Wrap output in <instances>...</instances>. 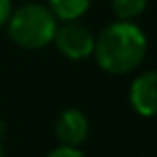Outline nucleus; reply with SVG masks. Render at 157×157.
<instances>
[{
  "mask_svg": "<svg viewBox=\"0 0 157 157\" xmlns=\"http://www.w3.org/2000/svg\"><path fill=\"white\" fill-rule=\"evenodd\" d=\"M9 37L26 50H39L52 43L56 33V17L45 5L28 2L9 15Z\"/></svg>",
  "mask_w": 157,
  "mask_h": 157,
  "instance_id": "nucleus-2",
  "label": "nucleus"
},
{
  "mask_svg": "<svg viewBox=\"0 0 157 157\" xmlns=\"http://www.w3.org/2000/svg\"><path fill=\"white\" fill-rule=\"evenodd\" d=\"M0 157H2V144H0Z\"/></svg>",
  "mask_w": 157,
  "mask_h": 157,
  "instance_id": "nucleus-10",
  "label": "nucleus"
},
{
  "mask_svg": "<svg viewBox=\"0 0 157 157\" xmlns=\"http://www.w3.org/2000/svg\"><path fill=\"white\" fill-rule=\"evenodd\" d=\"M93 54L105 73H129L146 56V37L136 24L121 20L101 30L95 39Z\"/></svg>",
  "mask_w": 157,
  "mask_h": 157,
  "instance_id": "nucleus-1",
  "label": "nucleus"
},
{
  "mask_svg": "<svg viewBox=\"0 0 157 157\" xmlns=\"http://www.w3.org/2000/svg\"><path fill=\"white\" fill-rule=\"evenodd\" d=\"M54 131H56V138L60 144L80 146L84 142V138L88 136V118L84 116V112L69 108L58 116Z\"/></svg>",
  "mask_w": 157,
  "mask_h": 157,
  "instance_id": "nucleus-5",
  "label": "nucleus"
},
{
  "mask_svg": "<svg viewBox=\"0 0 157 157\" xmlns=\"http://www.w3.org/2000/svg\"><path fill=\"white\" fill-rule=\"evenodd\" d=\"M45 157H86L78 146H69V144H60L58 148L50 151Z\"/></svg>",
  "mask_w": 157,
  "mask_h": 157,
  "instance_id": "nucleus-8",
  "label": "nucleus"
},
{
  "mask_svg": "<svg viewBox=\"0 0 157 157\" xmlns=\"http://www.w3.org/2000/svg\"><path fill=\"white\" fill-rule=\"evenodd\" d=\"M48 7L56 20L71 22V20L82 17L88 11L90 0H48Z\"/></svg>",
  "mask_w": 157,
  "mask_h": 157,
  "instance_id": "nucleus-6",
  "label": "nucleus"
},
{
  "mask_svg": "<svg viewBox=\"0 0 157 157\" xmlns=\"http://www.w3.org/2000/svg\"><path fill=\"white\" fill-rule=\"evenodd\" d=\"M148 0H112V9L118 15V20H133L140 13H144Z\"/></svg>",
  "mask_w": 157,
  "mask_h": 157,
  "instance_id": "nucleus-7",
  "label": "nucleus"
},
{
  "mask_svg": "<svg viewBox=\"0 0 157 157\" xmlns=\"http://www.w3.org/2000/svg\"><path fill=\"white\" fill-rule=\"evenodd\" d=\"M129 101H131V108L140 116L155 114V105H157V75H155V71H144L131 82Z\"/></svg>",
  "mask_w": 157,
  "mask_h": 157,
  "instance_id": "nucleus-4",
  "label": "nucleus"
},
{
  "mask_svg": "<svg viewBox=\"0 0 157 157\" xmlns=\"http://www.w3.org/2000/svg\"><path fill=\"white\" fill-rule=\"evenodd\" d=\"M52 41H56V48L60 50V54H65L71 60L88 58L93 54V48H95L93 33L86 26L78 24L75 20L67 22L63 28H56Z\"/></svg>",
  "mask_w": 157,
  "mask_h": 157,
  "instance_id": "nucleus-3",
  "label": "nucleus"
},
{
  "mask_svg": "<svg viewBox=\"0 0 157 157\" xmlns=\"http://www.w3.org/2000/svg\"><path fill=\"white\" fill-rule=\"evenodd\" d=\"M9 15H11V0H0V26L7 24Z\"/></svg>",
  "mask_w": 157,
  "mask_h": 157,
  "instance_id": "nucleus-9",
  "label": "nucleus"
}]
</instances>
